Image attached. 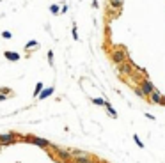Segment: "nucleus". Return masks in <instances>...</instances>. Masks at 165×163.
<instances>
[{"label": "nucleus", "mask_w": 165, "mask_h": 163, "mask_svg": "<svg viewBox=\"0 0 165 163\" xmlns=\"http://www.w3.org/2000/svg\"><path fill=\"white\" fill-rule=\"evenodd\" d=\"M112 60L119 66V64H123V62H128V59H126V51L124 50H117V51H114L112 53Z\"/></svg>", "instance_id": "f257e3e1"}, {"label": "nucleus", "mask_w": 165, "mask_h": 163, "mask_svg": "<svg viewBox=\"0 0 165 163\" xmlns=\"http://www.w3.org/2000/svg\"><path fill=\"white\" fill-rule=\"evenodd\" d=\"M48 62H50V64L53 62V51H48Z\"/></svg>", "instance_id": "4468645a"}, {"label": "nucleus", "mask_w": 165, "mask_h": 163, "mask_svg": "<svg viewBox=\"0 0 165 163\" xmlns=\"http://www.w3.org/2000/svg\"><path fill=\"white\" fill-rule=\"evenodd\" d=\"M52 12H59V5H52Z\"/></svg>", "instance_id": "dca6fc26"}, {"label": "nucleus", "mask_w": 165, "mask_h": 163, "mask_svg": "<svg viewBox=\"0 0 165 163\" xmlns=\"http://www.w3.org/2000/svg\"><path fill=\"white\" fill-rule=\"evenodd\" d=\"M5 57H7L9 60H18V59H20V55H18L16 51H5Z\"/></svg>", "instance_id": "423d86ee"}, {"label": "nucleus", "mask_w": 165, "mask_h": 163, "mask_svg": "<svg viewBox=\"0 0 165 163\" xmlns=\"http://www.w3.org/2000/svg\"><path fill=\"white\" fill-rule=\"evenodd\" d=\"M110 7L112 9H121L123 7V0H110Z\"/></svg>", "instance_id": "0eeeda50"}, {"label": "nucleus", "mask_w": 165, "mask_h": 163, "mask_svg": "<svg viewBox=\"0 0 165 163\" xmlns=\"http://www.w3.org/2000/svg\"><path fill=\"white\" fill-rule=\"evenodd\" d=\"M41 89H43V83H41V82H39V83H37V85H36V91H34V96H37V94H39V92H41Z\"/></svg>", "instance_id": "9d476101"}, {"label": "nucleus", "mask_w": 165, "mask_h": 163, "mask_svg": "<svg viewBox=\"0 0 165 163\" xmlns=\"http://www.w3.org/2000/svg\"><path fill=\"white\" fill-rule=\"evenodd\" d=\"M2 37H5V39H11V32H2Z\"/></svg>", "instance_id": "2eb2a0df"}, {"label": "nucleus", "mask_w": 165, "mask_h": 163, "mask_svg": "<svg viewBox=\"0 0 165 163\" xmlns=\"http://www.w3.org/2000/svg\"><path fill=\"white\" fill-rule=\"evenodd\" d=\"M5 99V94H0V101H4Z\"/></svg>", "instance_id": "a211bd4d"}, {"label": "nucleus", "mask_w": 165, "mask_h": 163, "mask_svg": "<svg viewBox=\"0 0 165 163\" xmlns=\"http://www.w3.org/2000/svg\"><path fill=\"white\" fill-rule=\"evenodd\" d=\"M52 92H53V87H50V89H46V91H43V92L39 94V98H41V99H44V98H46V96H50Z\"/></svg>", "instance_id": "6e6552de"}, {"label": "nucleus", "mask_w": 165, "mask_h": 163, "mask_svg": "<svg viewBox=\"0 0 165 163\" xmlns=\"http://www.w3.org/2000/svg\"><path fill=\"white\" fill-rule=\"evenodd\" d=\"M37 46V43L36 41H28V44H27V50H32V48H36Z\"/></svg>", "instance_id": "9b49d317"}, {"label": "nucleus", "mask_w": 165, "mask_h": 163, "mask_svg": "<svg viewBox=\"0 0 165 163\" xmlns=\"http://www.w3.org/2000/svg\"><path fill=\"white\" fill-rule=\"evenodd\" d=\"M117 71H119V73H123V75H130V76L135 73V71H133V64H132V62H123V64H119V66H117Z\"/></svg>", "instance_id": "f03ea898"}, {"label": "nucleus", "mask_w": 165, "mask_h": 163, "mask_svg": "<svg viewBox=\"0 0 165 163\" xmlns=\"http://www.w3.org/2000/svg\"><path fill=\"white\" fill-rule=\"evenodd\" d=\"M0 94H11V89H7V87H2V89H0Z\"/></svg>", "instance_id": "f8f14e48"}, {"label": "nucleus", "mask_w": 165, "mask_h": 163, "mask_svg": "<svg viewBox=\"0 0 165 163\" xmlns=\"http://www.w3.org/2000/svg\"><path fill=\"white\" fill-rule=\"evenodd\" d=\"M94 103H96V105H105V101H103V99H94Z\"/></svg>", "instance_id": "f3484780"}, {"label": "nucleus", "mask_w": 165, "mask_h": 163, "mask_svg": "<svg viewBox=\"0 0 165 163\" xmlns=\"http://www.w3.org/2000/svg\"><path fill=\"white\" fill-rule=\"evenodd\" d=\"M135 94H139V96H146V94H144V91H142L140 87H135Z\"/></svg>", "instance_id": "ddd939ff"}, {"label": "nucleus", "mask_w": 165, "mask_h": 163, "mask_svg": "<svg viewBox=\"0 0 165 163\" xmlns=\"http://www.w3.org/2000/svg\"><path fill=\"white\" fill-rule=\"evenodd\" d=\"M151 101H153V103H162V105H165V98L162 96L160 91H155V92L151 94Z\"/></svg>", "instance_id": "20e7f679"}, {"label": "nucleus", "mask_w": 165, "mask_h": 163, "mask_svg": "<svg viewBox=\"0 0 165 163\" xmlns=\"http://www.w3.org/2000/svg\"><path fill=\"white\" fill-rule=\"evenodd\" d=\"M34 144L43 146V147H46V146H48V142H46V140H43V138H34Z\"/></svg>", "instance_id": "1a4fd4ad"}, {"label": "nucleus", "mask_w": 165, "mask_h": 163, "mask_svg": "<svg viewBox=\"0 0 165 163\" xmlns=\"http://www.w3.org/2000/svg\"><path fill=\"white\" fill-rule=\"evenodd\" d=\"M140 89L144 91V94H146V96H151V94L156 91V89H155V85H153L149 80H142V83H140Z\"/></svg>", "instance_id": "7ed1b4c3"}, {"label": "nucleus", "mask_w": 165, "mask_h": 163, "mask_svg": "<svg viewBox=\"0 0 165 163\" xmlns=\"http://www.w3.org/2000/svg\"><path fill=\"white\" fill-rule=\"evenodd\" d=\"M0 142H4V144H11V142H14V135H0Z\"/></svg>", "instance_id": "39448f33"}]
</instances>
